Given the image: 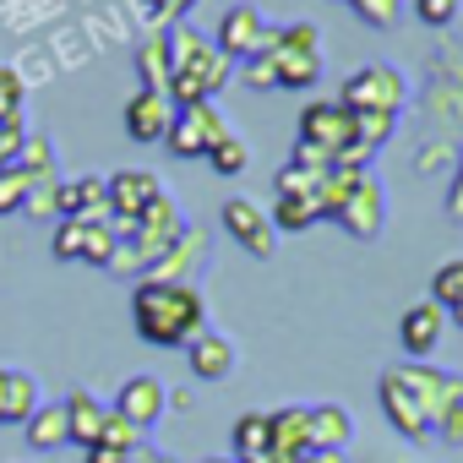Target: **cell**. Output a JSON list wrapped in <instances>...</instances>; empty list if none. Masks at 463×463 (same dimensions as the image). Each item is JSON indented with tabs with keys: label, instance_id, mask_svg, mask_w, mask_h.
<instances>
[{
	"label": "cell",
	"instance_id": "obj_1",
	"mask_svg": "<svg viewBox=\"0 0 463 463\" xmlns=\"http://www.w3.org/2000/svg\"><path fill=\"white\" fill-rule=\"evenodd\" d=\"M202 317H207V306H202V295L191 284H153V279H142L137 295H131V322H137V333L153 349L191 344L202 333Z\"/></svg>",
	"mask_w": 463,
	"mask_h": 463
},
{
	"label": "cell",
	"instance_id": "obj_2",
	"mask_svg": "<svg viewBox=\"0 0 463 463\" xmlns=\"http://www.w3.org/2000/svg\"><path fill=\"white\" fill-rule=\"evenodd\" d=\"M403 99H409V88L392 66H360V71H349V82L338 93V104L349 115H398Z\"/></svg>",
	"mask_w": 463,
	"mask_h": 463
},
{
	"label": "cell",
	"instance_id": "obj_3",
	"mask_svg": "<svg viewBox=\"0 0 463 463\" xmlns=\"http://www.w3.org/2000/svg\"><path fill=\"white\" fill-rule=\"evenodd\" d=\"M279 50V28L257 12V6H229L218 17V55L223 61H257Z\"/></svg>",
	"mask_w": 463,
	"mask_h": 463
},
{
	"label": "cell",
	"instance_id": "obj_4",
	"mask_svg": "<svg viewBox=\"0 0 463 463\" xmlns=\"http://www.w3.org/2000/svg\"><path fill=\"white\" fill-rule=\"evenodd\" d=\"M223 131H229V120L218 115V104H185V109H175V126H169L164 147L175 158H207Z\"/></svg>",
	"mask_w": 463,
	"mask_h": 463
},
{
	"label": "cell",
	"instance_id": "obj_5",
	"mask_svg": "<svg viewBox=\"0 0 463 463\" xmlns=\"http://www.w3.org/2000/svg\"><path fill=\"white\" fill-rule=\"evenodd\" d=\"M50 246H55L61 262H93V268H109L115 251H120V241H115L109 223H82V218H61V229H55Z\"/></svg>",
	"mask_w": 463,
	"mask_h": 463
},
{
	"label": "cell",
	"instance_id": "obj_6",
	"mask_svg": "<svg viewBox=\"0 0 463 463\" xmlns=\"http://www.w3.org/2000/svg\"><path fill=\"white\" fill-rule=\"evenodd\" d=\"M398 376L414 387V398H420V409H425V420H430V436H436V425L452 414V409H463V376L458 371H425V365H398Z\"/></svg>",
	"mask_w": 463,
	"mask_h": 463
},
{
	"label": "cell",
	"instance_id": "obj_7",
	"mask_svg": "<svg viewBox=\"0 0 463 463\" xmlns=\"http://www.w3.org/2000/svg\"><path fill=\"white\" fill-rule=\"evenodd\" d=\"M354 241H376L382 235V223H387V196H382V185L360 169L354 175V185H349V196L338 202V213H333Z\"/></svg>",
	"mask_w": 463,
	"mask_h": 463
},
{
	"label": "cell",
	"instance_id": "obj_8",
	"mask_svg": "<svg viewBox=\"0 0 463 463\" xmlns=\"http://www.w3.org/2000/svg\"><path fill=\"white\" fill-rule=\"evenodd\" d=\"M218 218H223V229H229V235H235L251 257H273L279 229H273V218H268V207H262V202H251V196H229Z\"/></svg>",
	"mask_w": 463,
	"mask_h": 463
},
{
	"label": "cell",
	"instance_id": "obj_9",
	"mask_svg": "<svg viewBox=\"0 0 463 463\" xmlns=\"http://www.w3.org/2000/svg\"><path fill=\"white\" fill-rule=\"evenodd\" d=\"M104 185H109V223H137L164 196V185H158L153 169H115Z\"/></svg>",
	"mask_w": 463,
	"mask_h": 463
},
{
	"label": "cell",
	"instance_id": "obj_10",
	"mask_svg": "<svg viewBox=\"0 0 463 463\" xmlns=\"http://www.w3.org/2000/svg\"><path fill=\"white\" fill-rule=\"evenodd\" d=\"M300 142H317V147H327L333 158L354 142V115L338 104V99H311L306 104V115H300Z\"/></svg>",
	"mask_w": 463,
	"mask_h": 463
},
{
	"label": "cell",
	"instance_id": "obj_11",
	"mask_svg": "<svg viewBox=\"0 0 463 463\" xmlns=\"http://www.w3.org/2000/svg\"><path fill=\"white\" fill-rule=\"evenodd\" d=\"M382 409H387V420L398 425V436H409V441H430V420H425L414 387L398 376V365L382 371Z\"/></svg>",
	"mask_w": 463,
	"mask_h": 463
},
{
	"label": "cell",
	"instance_id": "obj_12",
	"mask_svg": "<svg viewBox=\"0 0 463 463\" xmlns=\"http://www.w3.org/2000/svg\"><path fill=\"white\" fill-rule=\"evenodd\" d=\"M164 409H169V392H164V382H158V376H131V382L120 387V398H115V414H120V420H131L142 436L164 420Z\"/></svg>",
	"mask_w": 463,
	"mask_h": 463
},
{
	"label": "cell",
	"instance_id": "obj_13",
	"mask_svg": "<svg viewBox=\"0 0 463 463\" xmlns=\"http://www.w3.org/2000/svg\"><path fill=\"white\" fill-rule=\"evenodd\" d=\"M169 126H175V104H169L164 93L137 88L131 104H126V137H131V142H164Z\"/></svg>",
	"mask_w": 463,
	"mask_h": 463
},
{
	"label": "cell",
	"instance_id": "obj_14",
	"mask_svg": "<svg viewBox=\"0 0 463 463\" xmlns=\"http://www.w3.org/2000/svg\"><path fill=\"white\" fill-rule=\"evenodd\" d=\"M55 213L61 218H82V223H109V185L104 180H66L61 196H55Z\"/></svg>",
	"mask_w": 463,
	"mask_h": 463
},
{
	"label": "cell",
	"instance_id": "obj_15",
	"mask_svg": "<svg viewBox=\"0 0 463 463\" xmlns=\"http://www.w3.org/2000/svg\"><path fill=\"white\" fill-rule=\"evenodd\" d=\"M441 322H447V311H441L436 300H420V306H409V311L398 317V344H403L414 360H425V354L441 344Z\"/></svg>",
	"mask_w": 463,
	"mask_h": 463
},
{
	"label": "cell",
	"instance_id": "obj_16",
	"mask_svg": "<svg viewBox=\"0 0 463 463\" xmlns=\"http://www.w3.org/2000/svg\"><path fill=\"white\" fill-rule=\"evenodd\" d=\"M185 354H191V371L202 382H223L229 371H235V344H229L223 333H207V327L185 344Z\"/></svg>",
	"mask_w": 463,
	"mask_h": 463
},
{
	"label": "cell",
	"instance_id": "obj_17",
	"mask_svg": "<svg viewBox=\"0 0 463 463\" xmlns=\"http://www.w3.org/2000/svg\"><path fill=\"white\" fill-rule=\"evenodd\" d=\"M33 409H39V382L28 371L0 365V425H28Z\"/></svg>",
	"mask_w": 463,
	"mask_h": 463
},
{
	"label": "cell",
	"instance_id": "obj_18",
	"mask_svg": "<svg viewBox=\"0 0 463 463\" xmlns=\"http://www.w3.org/2000/svg\"><path fill=\"white\" fill-rule=\"evenodd\" d=\"M268 425H273V463L311 452V409H300V403L279 409V414H268Z\"/></svg>",
	"mask_w": 463,
	"mask_h": 463
},
{
	"label": "cell",
	"instance_id": "obj_19",
	"mask_svg": "<svg viewBox=\"0 0 463 463\" xmlns=\"http://www.w3.org/2000/svg\"><path fill=\"white\" fill-rule=\"evenodd\" d=\"M104 420H109V409H104L93 392H71V398H66V436H71L82 452H88V447H99Z\"/></svg>",
	"mask_w": 463,
	"mask_h": 463
},
{
	"label": "cell",
	"instance_id": "obj_20",
	"mask_svg": "<svg viewBox=\"0 0 463 463\" xmlns=\"http://www.w3.org/2000/svg\"><path fill=\"white\" fill-rule=\"evenodd\" d=\"M349 436H354L349 409H338V403H317L311 409V452H344Z\"/></svg>",
	"mask_w": 463,
	"mask_h": 463
},
{
	"label": "cell",
	"instance_id": "obj_21",
	"mask_svg": "<svg viewBox=\"0 0 463 463\" xmlns=\"http://www.w3.org/2000/svg\"><path fill=\"white\" fill-rule=\"evenodd\" d=\"M202 251H207V241L196 235V229H185V235L175 241V251H169V257H164V262H158V268H153L147 279H153V284H185V279L196 273Z\"/></svg>",
	"mask_w": 463,
	"mask_h": 463
},
{
	"label": "cell",
	"instance_id": "obj_22",
	"mask_svg": "<svg viewBox=\"0 0 463 463\" xmlns=\"http://www.w3.org/2000/svg\"><path fill=\"white\" fill-rule=\"evenodd\" d=\"M235 463H273V425H268V414H241L235 420Z\"/></svg>",
	"mask_w": 463,
	"mask_h": 463
},
{
	"label": "cell",
	"instance_id": "obj_23",
	"mask_svg": "<svg viewBox=\"0 0 463 463\" xmlns=\"http://www.w3.org/2000/svg\"><path fill=\"white\" fill-rule=\"evenodd\" d=\"M273 66H279V88H317L322 77V50H273Z\"/></svg>",
	"mask_w": 463,
	"mask_h": 463
},
{
	"label": "cell",
	"instance_id": "obj_24",
	"mask_svg": "<svg viewBox=\"0 0 463 463\" xmlns=\"http://www.w3.org/2000/svg\"><path fill=\"white\" fill-rule=\"evenodd\" d=\"M28 441H33V447H61V441H71V436H66V403H39V409L28 414Z\"/></svg>",
	"mask_w": 463,
	"mask_h": 463
},
{
	"label": "cell",
	"instance_id": "obj_25",
	"mask_svg": "<svg viewBox=\"0 0 463 463\" xmlns=\"http://www.w3.org/2000/svg\"><path fill=\"white\" fill-rule=\"evenodd\" d=\"M137 77H142L147 93H164V88H169V55H164V39L137 44Z\"/></svg>",
	"mask_w": 463,
	"mask_h": 463
},
{
	"label": "cell",
	"instance_id": "obj_26",
	"mask_svg": "<svg viewBox=\"0 0 463 463\" xmlns=\"http://www.w3.org/2000/svg\"><path fill=\"white\" fill-rule=\"evenodd\" d=\"M268 218H273V229H284V235H306V229H311L322 213H317V202H300V196H279Z\"/></svg>",
	"mask_w": 463,
	"mask_h": 463
},
{
	"label": "cell",
	"instance_id": "obj_27",
	"mask_svg": "<svg viewBox=\"0 0 463 463\" xmlns=\"http://www.w3.org/2000/svg\"><path fill=\"white\" fill-rule=\"evenodd\" d=\"M327 175H333V169H300V164H289V169L279 175V196H300V202H317ZM317 213H322V207H317Z\"/></svg>",
	"mask_w": 463,
	"mask_h": 463
},
{
	"label": "cell",
	"instance_id": "obj_28",
	"mask_svg": "<svg viewBox=\"0 0 463 463\" xmlns=\"http://www.w3.org/2000/svg\"><path fill=\"white\" fill-rule=\"evenodd\" d=\"M207 164L218 169V175H246V164H251V147L235 137V131H223L218 142H213V153H207Z\"/></svg>",
	"mask_w": 463,
	"mask_h": 463
},
{
	"label": "cell",
	"instance_id": "obj_29",
	"mask_svg": "<svg viewBox=\"0 0 463 463\" xmlns=\"http://www.w3.org/2000/svg\"><path fill=\"white\" fill-rule=\"evenodd\" d=\"M23 142H28L23 109H6V115H0V175H6V169H17V158H23Z\"/></svg>",
	"mask_w": 463,
	"mask_h": 463
},
{
	"label": "cell",
	"instance_id": "obj_30",
	"mask_svg": "<svg viewBox=\"0 0 463 463\" xmlns=\"http://www.w3.org/2000/svg\"><path fill=\"white\" fill-rule=\"evenodd\" d=\"M430 300H436L441 311H452V306L463 300V257H452V262L436 268V279H430Z\"/></svg>",
	"mask_w": 463,
	"mask_h": 463
},
{
	"label": "cell",
	"instance_id": "obj_31",
	"mask_svg": "<svg viewBox=\"0 0 463 463\" xmlns=\"http://www.w3.org/2000/svg\"><path fill=\"white\" fill-rule=\"evenodd\" d=\"M17 169H23V175H33V180H55V147H50L44 137H33V131H28Z\"/></svg>",
	"mask_w": 463,
	"mask_h": 463
},
{
	"label": "cell",
	"instance_id": "obj_32",
	"mask_svg": "<svg viewBox=\"0 0 463 463\" xmlns=\"http://www.w3.org/2000/svg\"><path fill=\"white\" fill-rule=\"evenodd\" d=\"M99 441H104V447H115V452H137V447H142L147 436H142V430H137L131 420H120V414L109 409V420H104V430H99Z\"/></svg>",
	"mask_w": 463,
	"mask_h": 463
},
{
	"label": "cell",
	"instance_id": "obj_33",
	"mask_svg": "<svg viewBox=\"0 0 463 463\" xmlns=\"http://www.w3.org/2000/svg\"><path fill=\"white\" fill-rule=\"evenodd\" d=\"M28 185H33V175H23V169H6V175H0V213H23Z\"/></svg>",
	"mask_w": 463,
	"mask_h": 463
},
{
	"label": "cell",
	"instance_id": "obj_34",
	"mask_svg": "<svg viewBox=\"0 0 463 463\" xmlns=\"http://www.w3.org/2000/svg\"><path fill=\"white\" fill-rule=\"evenodd\" d=\"M392 126H398V115H354V137H360L371 153L392 137Z\"/></svg>",
	"mask_w": 463,
	"mask_h": 463
},
{
	"label": "cell",
	"instance_id": "obj_35",
	"mask_svg": "<svg viewBox=\"0 0 463 463\" xmlns=\"http://www.w3.org/2000/svg\"><path fill=\"white\" fill-rule=\"evenodd\" d=\"M55 196H61V180H33V185H28V202H23V213H33V218H50V213H55Z\"/></svg>",
	"mask_w": 463,
	"mask_h": 463
},
{
	"label": "cell",
	"instance_id": "obj_36",
	"mask_svg": "<svg viewBox=\"0 0 463 463\" xmlns=\"http://www.w3.org/2000/svg\"><path fill=\"white\" fill-rule=\"evenodd\" d=\"M354 17H365L371 28H392L398 23V0H349Z\"/></svg>",
	"mask_w": 463,
	"mask_h": 463
},
{
	"label": "cell",
	"instance_id": "obj_37",
	"mask_svg": "<svg viewBox=\"0 0 463 463\" xmlns=\"http://www.w3.org/2000/svg\"><path fill=\"white\" fill-rule=\"evenodd\" d=\"M414 12H420V23H430V28H447V23L458 17V0H414Z\"/></svg>",
	"mask_w": 463,
	"mask_h": 463
},
{
	"label": "cell",
	"instance_id": "obj_38",
	"mask_svg": "<svg viewBox=\"0 0 463 463\" xmlns=\"http://www.w3.org/2000/svg\"><path fill=\"white\" fill-rule=\"evenodd\" d=\"M246 88H279V66H273V55H257V61H246Z\"/></svg>",
	"mask_w": 463,
	"mask_h": 463
},
{
	"label": "cell",
	"instance_id": "obj_39",
	"mask_svg": "<svg viewBox=\"0 0 463 463\" xmlns=\"http://www.w3.org/2000/svg\"><path fill=\"white\" fill-rule=\"evenodd\" d=\"M289 164H300V169H333V153L317 147V142H300V137H295V158H289Z\"/></svg>",
	"mask_w": 463,
	"mask_h": 463
},
{
	"label": "cell",
	"instance_id": "obj_40",
	"mask_svg": "<svg viewBox=\"0 0 463 463\" xmlns=\"http://www.w3.org/2000/svg\"><path fill=\"white\" fill-rule=\"evenodd\" d=\"M6 109H23V77L0 66V115H6Z\"/></svg>",
	"mask_w": 463,
	"mask_h": 463
},
{
	"label": "cell",
	"instance_id": "obj_41",
	"mask_svg": "<svg viewBox=\"0 0 463 463\" xmlns=\"http://www.w3.org/2000/svg\"><path fill=\"white\" fill-rule=\"evenodd\" d=\"M185 12H191V0H147V17H158V23H169V28H175Z\"/></svg>",
	"mask_w": 463,
	"mask_h": 463
},
{
	"label": "cell",
	"instance_id": "obj_42",
	"mask_svg": "<svg viewBox=\"0 0 463 463\" xmlns=\"http://www.w3.org/2000/svg\"><path fill=\"white\" fill-rule=\"evenodd\" d=\"M82 458H88V463H126L131 452H115V447H104V441H99V447H88Z\"/></svg>",
	"mask_w": 463,
	"mask_h": 463
},
{
	"label": "cell",
	"instance_id": "obj_43",
	"mask_svg": "<svg viewBox=\"0 0 463 463\" xmlns=\"http://www.w3.org/2000/svg\"><path fill=\"white\" fill-rule=\"evenodd\" d=\"M284 463H344V452H300V458H284Z\"/></svg>",
	"mask_w": 463,
	"mask_h": 463
},
{
	"label": "cell",
	"instance_id": "obj_44",
	"mask_svg": "<svg viewBox=\"0 0 463 463\" xmlns=\"http://www.w3.org/2000/svg\"><path fill=\"white\" fill-rule=\"evenodd\" d=\"M452 322H458V327H463V300H458V306H452Z\"/></svg>",
	"mask_w": 463,
	"mask_h": 463
},
{
	"label": "cell",
	"instance_id": "obj_45",
	"mask_svg": "<svg viewBox=\"0 0 463 463\" xmlns=\"http://www.w3.org/2000/svg\"><path fill=\"white\" fill-rule=\"evenodd\" d=\"M202 463H235V458H202Z\"/></svg>",
	"mask_w": 463,
	"mask_h": 463
},
{
	"label": "cell",
	"instance_id": "obj_46",
	"mask_svg": "<svg viewBox=\"0 0 463 463\" xmlns=\"http://www.w3.org/2000/svg\"><path fill=\"white\" fill-rule=\"evenodd\" d=\"M126 463H137V452H131V458H126Z\"/></svg>",
	"mask_w": 463,
	"mask_h": 463
}]
</instances>
